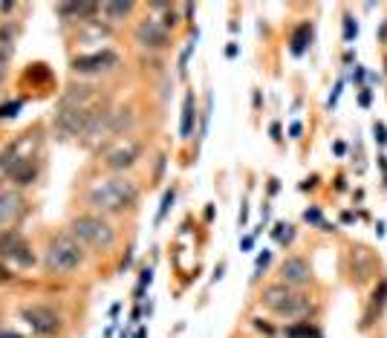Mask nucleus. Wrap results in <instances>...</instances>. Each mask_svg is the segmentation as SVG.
<instances>
[{
  "mask_svg": "<svg viewBox=\"0 0 387 338\" xmlns=\"http://www.w3.org/2000/svg\"><path fill=\"white\" fill-rule=\"evenodd\" d=\"M303 220H306V223H321V212H318V208H306V212H303Z\"/></svg>",
  "mask_w": 387,
  "mask_h": 338,
  "instance_id": "obj_27",
  "label": "nucleus"
},
{
  "mask_svg": "<svg viewBox=\"0 0 387 338\" xmlns=\"http://www.w3.org/2000/svg\"><path fill=\"white\" fill-rule=\"evenodd\" d=\"M269 261H272V254H269V252H263L261 257H257V266H254V275H261V272H263V269L269 266Z\"/></svg>",
  "mask_w": 387,
  "mask_h": 338,
  "instance_id": "obj_25",
  "label": "nucleus"
},
{
  "mask_svg": "<svg viewBox=\"0 0 387 338\" xmlns=\"http://www.w3.org/2000/svg\"><path fill=\"white\" fill-rule=\"evenodd\" d=\"M312 41V26L310 24H301L298 29H295V35H292V53L295 55H303V50H306V44Z\"/></svg>",
  "mask_w": 387,
  "mask_h": 338,
  "instance_id": "obj_16",
  "label": "nucleus"
},
{
  "mask_svg": "<svg viewBox=\"0 0 387 338\" xmlns=\"http://www.w3.org/2000/svg\"><path fill=\"white\" fill-rule=\"evenodd\" d=\"M0 257H3V261H15L18 266H32L35 263V254H32L29 243L12 229L0 234Z\"/></svg>",
  "mask_w": 387,
  "mask_h": 338,
  "instance_id": "obj_4",
  "label": "nucleus"
},
{
  "mask_svg": "<svg viewBox=\"0 0 387 338\" xmlns=\"http://www.w3.org/2000/svg\"><path fill=\"white\" fill-rule=\"evenodd\" d=\"M84 263V252L82 243L70 234H58L50 240V249H46V266L53 272H73Z\"/></svg>",
  "mask_w": 387,
  "mask_h": 338,
  "instance_id": "obj_2",
  "label": "nucleus"
},
{
  "mask_svg": "<svg viewBox=\"0 0 387 338\" xmlns=\"http://www.w3.org/2000/svg\"><path fill=\"white\" fill-rule=\"evenodd\" d=\"M0 281H12V272L9 269H0Z\"/></svg>",
  "mask_w": 387,
  "mask_h": 338,
  "instance_id": "obj_31",
  "label": "nucleus"
},
{
  "mask_svg": "<svg viewBox=\"0 0 387 338\" xmlns=\"http://www.w3.org/2000/svg\"><path fill=\"white\" fill-rule=\"evenodd\" d=\"M136 41L144 50H162V46H168V29L156 18H148L136 26Z\"/></svg>",
  "mask_w": 387,
  "mask_h": 338,
  "instance_id": "obj_6",
  "label": "nucleus"
},
{
  "mask_svg": "<svg viewBox=\"0 0 387 338\" xmlns=\"http://www.w3.org/2000/svg\"><path fill=\"white\" fill-rule=\"evenodd\" d=\"M254 327H257V330H263L266 335H272V332H275V330H272L269 324H263V321H261V318H254Z\"/></svg>",
  "mask_w": 387,
  "mask_h": 338,
  "instance_id": "obj_29",
  "label": "nucleus"
},
{
  "mask_svg": "<svg viewBox=\"0 0 387 338\" xmlns=\"http://www.w3.org/2000/svg\"><path fill=\"white\" fill-rule=\"evenodd\" d=\"M139 153H142V148H139L136 142H124V144L113 148V151L104 156V162H107V168H113V171H124V168H131V165L136 162Z\"/></svg>",
  "mask_w": 387,
  "mask_h": 338,
  "instance_id": "obj_9",
  "label": "nucleus"
},
{
  "mask_svg": "<svg viewBox=\"0 0 387 338\" xmlns=\"http://www.w3.org/2000/svg\"><path fill=\"white\" fill-rule=\"evenodd\" d=\"M373 133H376V142H379V144H384V142H387V127H384L381 122H376V124H373Z\"/></svg>",
  "mask_w": 387,
  "mask_h": 338,
  "instance_id": "obj_26",
  "label": "nucleus"
},
{
  "mask_svg": "<svg viewBox=\"0 0 387 338\" xmlns=\"http://www.w3.org/2000/svg\"><path fill=\"white\" fill-rule=\"evenodd\" d=\"M90 205L99 212H124L139 200V188L131 180H104L95 188H90Z\"/></svg>",
  "mask_w": 387,
  "mask_h": 338,
  "instance_id": "obj_1",
  "label": "nucleus"
},
{
  "mask_svg": "<svg viewBox=\"0 0 387 338\" xmlns=\"http://www.w3.org/2000/svg\"><path fill=\"white\" fill-rule=\"evenodd\" d=\"M21 214H23V200L18 191H0V225L18 223Z\"/></svg>",
  "mask_w": 387,
  "mask_h": 338,
  "instance_id": "obj_10",
  "label": "nucleus"
},
{
  "mask_svg": "<svg viewBox=\"0 0 387 338\" xmlns=\"http://www.w3.org/2000/svg\"><path fill=\"white\" fill-rule=\"evenodd\" d=\"M275 237L281 240V243H292L295 229H292V225H275Z\"/></svg>",
  "mask_w": 387,
  "mask_h": 338,
  "instance_id": "obj_20",
  "label": "nucleus"
},
{
  "mask_svg": "<svg viewBox=\"0 0 387 338\" xmlns=\"http://www.w3.org/2000/svg\"><path fill=\"white\" fill-rule=\"evenodd\" d=\"M312 312V303H310V298L306 295H301V292H295L292 298H289L283 307L275 312V315H281V318H289V321H301V318H306Z\"/></svg>",
  "mask_w": 387,
  "mask_h": 338,
  "instance_id": "obj_12",
  "label": "nucleus"
},
{
  "mask_svg": "<svg viewBox=\"0 0 387 338\" xmlns=\"http://www.w3.org/2000/svg\"><path fill=\"white\" fill-rule=\"evenodd\" d=\"M18 110H21V102L0 104V119H12V116H18Z\"/></svg>",
  "mask_w": 387,
  "mask_h": 338,
  "instance_id": "obj_22",
  "label": "nucleus"
},
{
  "mask_svg": "<svg viewBox=\"0 0 387 338\" xmlns=\"http://www.w3.org/2000/svg\"><path fill=\"white\" fill-rule=\"evenodd\" d=\"M373 298H376V301H373V307L381 312V310H384V303H387V281H381V286L376 289V295H373Z\"/></svg>",
  "mask_w": 387,
  "mask_h": 338,
  "instance_id": "obj_21",
  "label": "nucleus"
},
{
  "mask_svg": "<svg viewBox=\"0 0 387 338\" xmlns=\"http://www.w3.org/2000/svg\"><path fill=\"white\" fill-rule=\"evenodd\" d=\"M73 237L78 243H87L93 249H110L113 240H116V232H113V225L102 217H75L73 220Z\"/></svg>",
  "mask_w": 387,
  "mask_h": 338,
  "instance_id": "obj_3",
  "label": "nucleus"
},
{
  "mask_svg": "<svg viewBox=\"0 0 387 338\" xmlns=\"http://www.w3.org/2000/svg\"><path fill=\"white\" fill-rule=\"evenodd\" d=\"M356 35H359V26L352 24V18H350V15H347V18H344V38H347V41H352V38H356Z\"/></svg>",
  "mask_w": 387,
  "mask_h": 338,
  "instance_id": "obj_24",
  "label": "nucleus"
},
{
  "mask_svg": "<svg viewBox=\"0 0 387 338\" xmlns=\"http://www.w3.org/2000/svg\"><path fill=\"white\" fill-rule=\"evenodd\" d=\"M116 55H113L110 50L104 53H93V55H78L73 61V70L75 73H102V70H110V67H116Z\"/></svg>",
  "mask_w": 387,
  "mask_h": 338,
  "instance_id": "obj_8",
  "label": "nucleus"
},
{
  "mask_svg": "<svg viewBox=\"0 0 387 338\" xmlns=\"http://www.w3.org/2000/svg\"><path fill=\"white\" fill-rule=\"evenodd\" d=\"M95 9H99L95 3H61L58 6L61 15H78V18H82V15H93Z\"/></svg>",
  "mask_w": 387,
  "mask_h": 338,
  "instance_id": "obj_18",
  "label": "nucleus"
},
{
  "mask_svg": "<svg viewBox=\"0 0 387 338\" xmlns=\"http://www.w3.org/2000/svg\"><path fill=\"white\" fill-rule=\"evenodd\" d=\"M194 122H197V102H194V95H185V104H182V124H180V136H182V139H191Z\"/></svg>",
  "mask_w": 387,
  "mask_h": 338,
  "instance_id": "obj_14",
  "label": "nucleus"
},
{
  "mask_svg": "<svg viewBox=\"0 0 387 338\" xmlns=\"http://www.w3.org/2000/svg\"><path fill=\"white\" fill-rule=\"evenodd\" d=\"M312 281V269L303 257H286L281 263V283L286 286H306Z\"/></svg>",
  "mask_w": 387,
  "mask_h": 338,
  "instance_id": "obj_7",
  "label": "nucleus"
},
{
  "mask_svg": "<svg viewBox=\"0 0 387 338\" xmlns=\"http://www.w3.org/2000/svg\"><path fill=\"white\" fill-rule=\"evenodd\" d=\"M295 295V289L292 286H286V283H272V286H266L263 289V295H261V303L266 310H272V312H278L283 303Z\"/></svg>",
  "mask_w": 387,
  "mask_h": 338,
  "instance_id": "obj_11",
  "label": "nucleus"
},
{
  "mask_svg": "<svg viewBox=\"0 0 387 338\" xmlns=\"http://www.w3.org/2000/svg\"><path fill=\"white\" fill-rule=\"evenodd\" d=\"M283 335H286V338H321V332L310 324V321H298V324L286 327Z\"/></svg>",
  "mask_w": 387,
  "mask_h": 338,
  "instance_id": "obj_17",
  "label": "nucleus"
},
{
  "mask_svg": "<svg viewBox=\"0 0 387 338\" xmlns=\"http://www.w3.org/2000/svg\"><path fill=\"white\" fill-rule=\"evenodd\" d=\"M173 197H176V194H173V188H171V191H165V197H162V205H159V214H156V220H162V217L168 214V208H171Z\"/></svg>",
  "mask_w": 387,
  "mask_h": 338,
  "instance_id": "obj_23",
  "label": "nucleus"
},
{
  "mask_svg": "<svg viewBox=\"0 0 387 338\" xmlns=\"http://www.w3.org/2000/svg\"><path fill=\"white\" fill-rule=\"evenodd\" d=\"M102 9L107 15V21H124L127 15L133 12V3H131V0H119V3H104Z\"/></svg>",
  "mask_w": 387,
  "mask_h": 338,
  "instance_id": "obj_15",
  "label": "nucleus"
},
{
  "mask_svg": "<svg viewBox=\"0 0 387 338\" xmlns=\"http://www.w3.org/2000/svg\"><path fill=\"white\" fill-rule=\"evenodd\" d=\"M23 321L32 327V332H38V335H53V332L61 330V318L50 307H26Z\"/></svg>",
  "mask_w": 387,
  "mask_h": 338,
  "instance_id": "obj_5",
  "label": "nucleus"
},
{
  "mask_svg": "<svg viewBox=\"0 0 387 338\" xmlns=\"http://www.w3.org/2000/svg\"><path fill=\"white\" fill-rule=\"evenodd\" d=\"M162 26H165V29H168V26H171V29L176 26V12H173V9H168V15H165V21H162Z\"/></svg>",
  "mask_w": 387,
  "mask_h": 338,
  "instance_id": "obj_28",
  "label": "nucleus"
},
{
  "mask_svg": "<svg viewBox=\"0 0 387 338\" xmlns=\"http://www.w3.org/2000/svg\"><path fill=\"white\" fill-rule=\"evenodd\" d=\"M35 176H38V162H35L32 156H21L18 162L12 165V171H9V180H12V182H18V185L35 182Z\"/></svg>",
  "mask_w": 387,
  "mask_h": 338,
  "instance_id": "obj_13",
  "label": "nucleus"
},
{
  "mask_svg": "<svg viewBox=\"0 0 387 338\" xmlns=\"http://www.w3.org/2000/svg\"><path fill=\"white\" fill-rule=\"evenodd\" d=\"M0 338H23V335H18V332H6V330H0Z\"/></svg>",
  "mask_w": 387,
  "mask_h": 338,
  "instance_id": "obj_30",
  "label": "nucleus"
},
{
  "mask_svg": "<svg viewBox=\"0 0 387 338\" xmlns=\"http://www.w3.org/2000/svg\"><path fill=\"white\" fill-rule=\"evenodd\" d=\"M9 55H12V44L6 41V29H0V78H3V73H6Z\"/></svg>",
  "mask_w": 387,
  "mask_h": 338,
  "instance_id": "obj_19",
  "label": "nucleus"
}]
</instances>
